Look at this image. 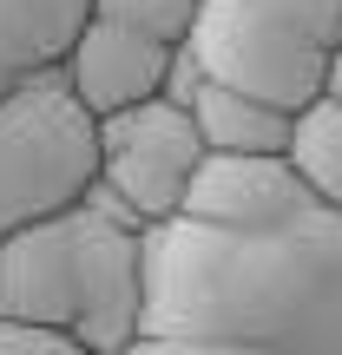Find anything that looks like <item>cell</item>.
<instances>
[{
    "label": "cell",
    "instance_id": "cell-12",
    "mask_svg": "<svg viewBox=\"0 0 342 355\" xmlns=\"http://www.w3.org/2000/svg\"><path fill=\"white\" fill-rule=\"evenodd\" d=\"M79 343L66 329H46V322H26L0 309V355H73Z\"/></svg>",
    "mask_w": 342,
    "mask_h": 355
},
{
    "label": "cell",
    "instance_id": "cell-14",
    "mask_svg": "<svg viewBox=\"0 0 342 355\" xmlns=\"http://www.w3.org/2000/svg\"><path fill=\"white\" fill-rule=\"evenodd\" d=\"M330 92H342V53H336V79H330Z\"/></svg>",
    "mask_w": 342,
    "mask_h": 355
},
{
    "label": "cell",
    "instance_id": "cell-4",
    "mask_svg": "<svg viewBox=\"0 0 342 355\" xmlns=\"http://www.w3.org/2000/svg\"><path fill=\"white\" fill-rule=\"evenodd\" d=\"M99 184V112L66 66L26 73L0 99V237L79 204Z\"/></svg>",
    "mask_w": 342,
    "mask_h": 355
},
{
    "label": "cell",
    "instance_id": "cell-15",
    "mask_svg": "<svg viewBox=\"0 0 342 355\" xmlns=\"http://www.w3.org/2000/svg\"><path fill=\"white\" fill-rule=\"evenodd\" d=\"M73 355H99V349H73Z\"/></svg>",
    "mask_w": 342,
    "mask_h": 355
},
{
    "label": "cell",
    "instance_id": "cell-7",
    "mask_svg": "<svg viewBox=\"0 0 342 355\" xmlns=\"http://www.w3.org/2000/svg\"><path fill=\"white\" fill-rule=\"evenodd\" d=\"M316 191L296 178L290 158H250V152H211L185 198V217L204 224H270V217H290Z\"/></svg>",
    "mask_w": 342,
    "mask_h": 355
},
{
    "label": "cell",
    "instance_id": "cell-2",
    "mask_svg": "<svg viewBox=\"0 0 342 355\" xmlns=\"http://www.w3.org/2000/svg\"><path fill=\"white\" fill-rule=\"evenodd\" d=\"M145 237L152 224L92 184L79 204L0 237V309L126 355L145 329Z\"/></svg>",
    "mask_w": 342,
    "mask_h": 355
},
{
    "label": "cell",
    "instance_id": "cell-5",
    "mask_svg": "<svg viewBox=\"0 0 342 355\" xmlns=\"http://www.w3.org/2000/svg\"><path fill=\"white\" fill-rule=\"evenodd\" d=\"M204 158H211V145H204L191 105L171 92L99 119V184L145 224H165L185 211Z\"/></svg>",
    "mask_w": 342,
    "mask_h": 355
},
{
    "label": "cell",
    "instance_id": "cell-1",
    "mask_svg": "<svg viewBox=\"0 0 342 355\" xmlns=\"http://www.w3.org/2000/svg\"><path fill=\"white\" fill-rule=\"evenodd\" d=\"M250 355H342V211L270 224L165 217L145 237V329Z\"/></svg>",
    "mask_w": 342,
    "mask_h": 355
},
{
    "label": "cell",
    "instance_id": "cell-13",
    "mask_svg": "<svg viewBox=\"0 0 342 355\" xmlns=\"http://www.w3.org/2000/svg\"><path fill=\"white\" fill-rule=\"evenodd\" d=\"M20 79H26V73H13V66H7V60H0V99H7V92H13V86H20Z\"/></svg>",
    "mask_w": 342,
    "mask_h": 355
},
{
    "label": "cell",
    "instance_id": "cell-11",
    "mask_svg": "<svg viewBox=\"0 0 342 355\" xmlns=\"http://www.w3.org/2000/svg\"><path fill=\"white\" fill-rule=\"evenodd\" d=\"M198 7L204 0H99L105 20H132V26H145V33H158V40H185L191 20H198Z\"/></svg>",
    "mask_w": 342,
    "mask_h": 355
},
{
    "label": "cell",
    "instance_id": "cell-8",
    "mask_svg": "<svg viewBox=\"0 0 342 355\" xmlns=\"http://www.w3.org/2000/svg\"><path fill=\"white\" fill-rule=\"evenodd\" d=\"M191 119H198L211 152H250V158H283L290 152V125H296V112L257 99V92H237L224 79H198Z\"/></svg>",
    "mask_w": 342,
    "mask_h": 355
},
{
    "label": "cell",
    "instance_id": "cell-6",
    "mask_svg": "<svg viewBox=\"0 0 342 355\" xmlns=\"http://www.w3.org/2000/svg\"><path fill=\"white\" fill-rule=\"evenodd\" d=\"M178 46H185V40H158V33H145V26H132V20H105L99 13V20L79 33L73 60H66V79H73V92L99 119H112V112L145 105V99H158V92L171 86Z\"/></svg>",
    "mask_w": 342,
    "mask_h": 355
},
{
    "label": "cell",
    "instance_id": "cell-10",
    "mask_svg": "<svg viewBox=\"0 0 342 355\" xmlns=\"http://www.w3.org/2000/svg\"><path fill=\"white\" fill-rule=\"evenodd\" d=\"M283 158L296 165V178H303L323 204L342 211V92H323V99H309L303 112H296L290 152Z\"/></svg>",
    "mask_w": 342,
    "mask_h": 355
},
{
    "label": "cell",
    "instance_id": "cell-3",
    "mask_svg": "<svg viewBox=\"0 0 342 355\" xmlns=\"http://www.w3.org/2000/svg\"><path fill=\"white\" fill-rule=\"evenodd\" d=\"M185 53L204 79L303 112L336 79L342 0H204L185 33Z\"/></svg>",
    "mask_w": 342,
    "mask_h": 355
},
{
    "label": "cell",
    "instance_id": "cell-9",
    "mask_svg": "<svg viewBox=\"0 0 342 355\" xmlns=\"http://www.w3.org/2000/svg\"><path fill=\"white\" fill-rule=\"evenodd\" d=\"M92 20H99V0H0V60L13 73L66 66Z\"/></svg>",
    "mask_w": 342,
    "mask_h": 355
}]
</instances>
